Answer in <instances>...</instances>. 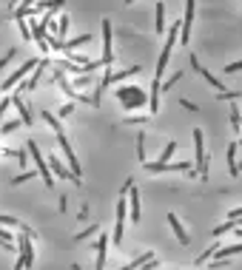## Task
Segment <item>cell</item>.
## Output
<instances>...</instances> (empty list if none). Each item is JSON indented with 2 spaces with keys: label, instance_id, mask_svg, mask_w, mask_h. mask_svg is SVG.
<instances>
[{
  "label": "cell",
  "instance_id": "1",
  "mask_svg": "<svg viewBox=\"0 0 242 270\" xmlns=\"http://www.w3.org/2000/svg\"><path fill=\"white\" fill-rule=\"evenodd\" d=\"M114 97L126 111H137V108H145L148 105V91L140 89V86H131V83H120Z\"/></svg>",
  "mask_w": 242,
  "mask_h": 270
},
{
  "label": "cell",
  "instance_id": "2",
  "mask_svg": "<svg viewBox=\"0 0 242 270\" xmlns=\"http://www.w3.org/2000/svg\"><path fill=\"white\" fill-rule=\"evenodd\" d=\"M194 162H196V171H199V182L208 180V157H205V134L202 128H194Z\"/></svg>",
  "mask_w": 242,
  "mask_h": 270
},
{
  "label": "cell",
  "instance_id": "3",
  "mask_svg": "<svg viewBox=\"0 0 242 270\" xmlns=\"http://www.w3.org/2000/svg\"><path fill=\"white\" fill-rule=\"evenodd\" d=\"M32 242H35V239L29 236L26 230H20V239H17V253H20V256H17V262H14L17 270L35 265V248H32Z\"/></svg>",
  "mask_w": 242,
  "mask_h": 270
},
{
  "label": "cell",
  "instance_id": "4",
  "mask_svg": "<svg viewBox=\"0 0 242 270\" xmlns=\"http://www.w3.org/2000/svg\"><path fill=\"white\" fill-rule=\"evenodd\" d=\"M37 63H40V60H37V57H32V60H26L23 66H17V68L12 71V74H9V77L3 80V91L17 89V86H20V83H23V80H26V77H29V74H32V71L37 68Z\"/></svg>",
  "mask_w": 242,
  "mask_h": 270
},
{
  "label": "cell",
  "instance_id": "5",
  "mask_svg": "<svg viewBox=\"0 0 242 270\" xmlns=\"http://www.w3.org/2000/svg\"><path fill=\"white\" fill-rule=\"evenodd\" d=\"M29 154H32V159H35L37 174L43 177V185H46V188H54V174H51V168H48V159L40 154L37 142H29Z\"/></svg>",
  "mask_w": 242,
  "mask_h": 270
},
{
  "label": "cell",
  "instance_id": "6",
  "mask_svg": "<svg viewBox=\"0 0 242 270\" xmlns=\"http://www.w3.org/2000/svg\"><path fill=\"white\" fill-rule=\"evenodd\" d=\"M54 139H57L63 157H66V165L74 171V177H80V159H77V154H74V148L69 145V136H66V131H57V136H54Z\"/></svg>",
  "mask_w": 242,
  "mask_h": 270
},
{
  "label": "cell",
  "instance_id": "7",
  "mask_svg": "<svg viewBox=\"0 0 242 270\" xmlns=\"http://www.w3.org/2000/svg\"><path fill=\"white\" fill-rule=\"evenodd\" d=\"M143 168L148 174H171V171H188L191 159H180V162H143Z\"/></svg>",
  "mask_w": 242,
  "mask_h": 270
},
{
  "label": "cell",
  "instance_id": "8",
  "mask_svg": "<svg viewBox=\"0 0 242 270\" xmlns=\"http://www.w3.org/2000/svg\"><path fill=\"white\" fill-rule=\"evenodd\" d=\"M46 159H48V168H51V174H54L57 180H63V182H77V185H80V177H74V171H71L69 165L63 162V159H57L54 154H51V157H46Z\"/></svg>",
  "mask_w": 242,
  "mask_h": 270
},
{
  "label": "cell",
  "instance_id": "9",
  "mask_svg": "<svg viewBox=\"0 0 242 270\" xmlns=\"http://www.w3.org/2000/svg\"><path fill=\"white\" fill-rule=\"evenodd\" d=\"M114 63V29L111 20H103V66Z\"/></svg>",
  "mask_w": 242,
  "mask_h": 270
},
{
  "label": "cell",
  "instance_id": "10",
  "mask_svg": "<svg viewBox=\"0 0 242 270\" xmlns=\"http://www.w3.org/2000/svg\"><path fill=\"white\" fill-rule=\"evenodd\" d=\"M43 68H48V60H40L37 63V68L32 71V77H26L20 86H17V91H35L37 83H40V77H43Z\"/></svg>",
  "mask_w": 242,
  "mask_h": 270
},
{
  "label": "cell",
  "instance_id": "11",
  "mask_svg": "<svg viewBox=\"0 0 242 270\" xmlns=\"http://www.w3.org/2000/svg\"><path fill=\"white\" fill-rule=\"evenodd\" d=\"M12 105L17 108L20 120H23V125H32V123H35V114H32V108L23 102V97H20V94H14V97H12Z\"/></svg>",
  "mask_w": 242,
  "mask_h": 270
},
{
  "label": "cell",
  "instance_id": "12",
  "mask_svg": "<svg viewBox=\"0 0 242 270\" xmlns=\"http://www.w3.org/2000/svg\"><path fill=\"white\" fill-rule=\"evenodd\" d=\"M168 225H171L174 236H177V242H180V245H188V242H191V236H188V230H185V227H183V222L177 219V214H168Z\"/></svg>",
  "mask_w": 242,
  "mask_h": 270
},
{
  "label": "cell",
  "instance_id": "13",
  "mask_svg": "<svg viewBox=\"0 0 242 270\" xmlns=\"http://www.w3.org/2000/svg\"><path fill=\"white\" fill-rule=\"evenodd\" d=\"M108 242H111V239L105 236V233H100V239H97V262H94V268L97 270H103L105 268V253H108Z\"/></svg>",
  "mask_w": 242,
  "mask_h": 270
},
{
  "label": "cell",
  "instance_id": "14",
  "mask_svg": "<svg viewBox=\"0 0 242 270\" xmlns=\"http://www.w3.org/2000/svg\"><path fill=\"white\" fill-rule=\"evenodd\" d=\"M128 216H131V222H140V193L134 185L128 188Z\"/></svg>",
  "mask_w": 242,
  "mask_h": 270
},
{
  "label": "cell",
  "instance_id": "15",
  "mask_svg": "<svg viewBox=\"0 0 242 270\" xmlns=\"http://www.w3.org/2000/svg\"><path fill=\"white\" fill-rule=\"evenodd\" d=\"M140 71H143V68L140 66H128V68H120V71H111V86H120V83H126L128 77H137Z\"/></svg>",
  "mask_w": 242,
  "mask_h": 270
},
{
  "label": "cell",
  "instance_id": "16",
  "mask_svg": "<svg viewBox=\"0 0 242 270\" xmlns=\"http://www.w3.org/2000/svg\"><path fill=\"white\" fill-rule=\"evenodd\" d=\"M237 253H242V239L234 242V245H225V248H214L211 259H228V256H237Z\"/></svg>",
  "mask_w": 242,
  "mask_h": 270
},
{
  "label": "cell",
  "instance_id": "17",
  "mask_svg": "<svg viewBox=\"0 0 242 270\" xmlns=\"http://www.w3.org/2000/svg\"><path fill=\"white\" fill-rule=\"evenodd\" d=\"M154 29L157 34H165V3H157V9H154Z\"/></svg>",
  "mask_w": 242,
  "mask_h": 270
},
{
  "label": "cell",
  "instance_id": "18",
  "mask_svg": "<svg viewBox=\"0 0 242 270\" xmlns=\"http://www.w3.org/2000/svg\"><path fill=\"white\" fill-rule=\"evenodd\" d=\"M237 142H231L228 145V174L231 177H240V165H237Z\"/></svg>",
  "mask_w": 242,
  "mask_h": 270
},
{
  "label": "cell",
  "instance_id": "19",
  "mask_svg": "<svg viewBox=\"0 0 242 270\" xmlns=\"http://www.w3.org/2000/svg\"><path fill=\"white\" fill-rule=\"evenodd\" d=\"M40 120H43V123H46L48 128L54 131V134H57V131H63V125H60V117H57V114H51V111H43V114H40Z\"/></svg>",
  "mask_w": 242,
  "mask_h": 270
},
{
  "label": "cell",
  "instance_id": "20",
  "mask_svg": "<svg viewBox=\"0 0 242 270\" xmlns=\"http://www.w3.org/2000/svg\"><path fill=\"white\" fill-rule=\"evenodd\" d=\"M0 157H9V159H17L20 165H26V151H12V148H0Z\"/></svg>",
  "mask_w": 242,
  "mask_h": 270
},
{
  "label": "cell",
  "instance_id": "21",
  "mask_svg": "<svg viewBox=\"0 0 242 270\" xmlns=\"http://www.w3.org/2000/svg\"><path fill=\"white\" fill-rule=\"evenodd\" d=\"M154 259V250H145L143 256H137V259H131L128 262V270H137V268H145V262Z\"/></svg>",
  "mask_w": 242,
  "mask_h": 270
},
{
  "label": "cell",
  "instance_id": "22",
  "mask_svg": "<svg viewBox=\"0 0 242 270\" xmlns=\"http://www.w3.org/2000/svg\"><path fill=\"white\" fill-rule=\"evenodd\" d=\"M69 14H60L57 17V37L60 40H66V34H69Z\"/></svg>",
  "mask_w": 242,
  "mask_h": 270
},
{
  "label": "cell",
  "instance_id": "23",
  "mask_svg": "<svg viewBox=\"0 0 242 270\" xmlns=\"http://www.w3.org/2000/svg\"><path fill=\"white\" fill-rule=\"evenodd\" d=\"M174 154H177V142L171 139V142H168V145H165V148L160 151V159H157V162H171Z\"/></svg>",
  "mask_w": 242,
  "mask_h": 270
},
{
  "label": "cell",
  "instance_id": "24",
  "mask_svg": "<svg viewBox=\"0 0 242 270\" xmlns=\"http://www.w3.org/2000/svg\"><path fill=\"white\" fill-rule=\"evenodd\" d=\"M231 125H234V131H237V134L242 131V111L237 108V105L231 108Z\"/></svg>",
  "mask_w": 242,
  "mask_h": 270
},
{
  "label": "cell",
  "instance_id": "25",
  "mask_svg": "<svg viewBox=\"0 0 242 270\" xmlns=\"http://www.w3.org/2000/svg\"><path fill=\"white\" fill-rule=\"evenodd\" d=\"M180 77H183V71H177V74H171L168 80H162V83H160V91H171L174 86L180 83Z\"/></svg>",
  "mask_w": 242,
  "mask_h": 270
},
{
  "label": "cell",
  "instance_id": "26",
  "mask_svg": "<svg viewBox=\"0 0 242 270\" xmlns=\"http://www.w3.org/2000/svg\"><path fill=\"white\" fill-rule=\"evenodd\" d=\"M20 125H23V120L17 117V120H9V123H0V131H3V134H12V131H17Z\"/></svg>",
  "mask_w": 242,
  "mask_h": 270
},
{
  "label": "cell",
  "instance_id": "27",
  "mask_svg": "<svg viewBox=\"0 0 242 270\" xmlns=\"http://www.w3.org/2000/svg\"><path fill=\"white\" fill-rule=\"evenodd\" d=\"M0 225H6V227H20L23 222L17 219V216H9V214H0Z\"/></svg>",
  "mask_w": 242,
  "mask_h": 270
},
{
  "label": "cell",
  "instance_id": "28",
  "mask_svg": "<svg viewBox=\"0 0 242 270\" xmlns=\"http://www.w3.org/2000/svg\"><path fill=\"white\" fill-rule=\"evenodd\" d=\"M35 174H37V168H32V171H23V174H17V177L12 180V185H23V182H29L32 177H35Z\"/></svg>",
  "mask_w": 242,
  "mask_h": 270
},
{
  "label": "cell",
  "instance_id": "29",
  "mask_svg": "<svg viewBox=\"0 0 242 270\" xmlns=\"http://www.w3.org/2000/svg\"><path fill=\"white\" fill-rule=\"evenodd\" d=\"M137 159L145 162V134H137Z\"/></svg>",
  "mask_w": 242,
  "mask_h": 270
},
{
  "label": "cell",
  "instance_id": "30",
  "mask_svg": "<svg viewBox=\"0 0 242 270\" xmlns=\"http://www.w3.org/2000/svg\"><path fill=\"white\" fill-rule=\"evenodd\" d=\"M17 29H20V37H23L26 43H29V40H32V29H29L26 17H23V20H17Z\"/></svg>",
  "mask_w": 242,
  "mask_h": 270
},
{
  "label": "cell",
  "instance_id": "31",
  "mask_svg": "<svg viewBox=\"0 0 242 270\" xmlns=\"http://www.w3.org/2000/svg\"><path fill=\"white\" fill-rule=\"evenodd\" d=\"M242 97V91H217V100H240Z\"/></svg>",
  "mask_w": 242,
  "mask_h": 270
},
{
  "label": "cell",
  "instance_id": "32",
  "mask_svg": "<svg viewBox=\"0 0 242 270\" xmlns=\"http://www.w3.org/2000/svg\"><path fill=\"white\" fill-rule=\"evenodd\" d=\"M214 248H217V245H211L208 250H202V256H199V259L194 262V268H202V265H205V262L211 259V256H214Z\"/></svg>",
  "mask_w": 242,
  "mask_h": 270
},
{
  "label": "cell",
  "instance_id": "33",
  "mask_svg": "<svg viewBox=\"0 0 242 270\" xmlns=\"http://www.w3.org/2000/svg\"><path fill=\"white\" fill-rule=\"evenodd\" d=\"M234 225H237V222H234V219H228V222H225V225L214 227V239H217V236H222V233H228V230H234Z\"/></svg>",
  "mask_w": 242,
  "mask_h": 270
},
{
  "label": "cell",
  "instance_id": "34",
  "mask_svg": "<svg viewBox=\"0 0 242 270\" xmlns=\"http://www.w3.org/2000/svg\"><path fill=\"white\" fill-rule=\"evenodd\" d=\"M97 230H100V225H92V227H86V230H80V233H77V242H83V239H89V236H94V233H97Z\"/></svg>",
  "mask_w": 242,
  "mask_h": 270
},
{
  "label": "cell",
  "instance_id": "35",
  "mask_svg": "<svg viewBox=\"0 0 242 270\" xmlns=\"http://www.w3.org/2000/svg\"><path fill=\"white\" fill-rule=\"evenodd\" d=\"M123 123H126V125H145V123H148V114H143V117H126Z\"/></svg>",
  "mask_w": 242,
  "mask_h": 270
},
{
  "label": "cell",
  "instance_id": "36",
  "mask_svg": "<svg viewBox=\"0 0 242 270\" xmlns=\"http://www.w3.org/2000/svg\"><path fill=\"white\" fill-rule=\"evenodd\" d=\"M9 105H12V97H0V123H3V117L9 111Z\"/></svg>",
  "mask_w": 242,
  "mask_h": 270
},
{
  "label": "cell",
  "instance_id": "37",
  "mask_svg": "<svg viewBox=\"0 0 242 270\" xmlns=\"http://www.w3.org/2000/svg\"><path fill=\"white\" fill-rule=\"evenodd\" d=\"M14 54H17V48H9V51H6V57H0V71H3V68L12 63V57H14Z\"/></svg>",
  "mask_w": 242,
  "mask_h": 270
},
{
  "label": "cell",
  "instance_id": "38",
  "mask_svg": "<svg viewBox=\"0 0 242 270\" xmlns=\"http://www.w3.org/2000/svg\"><path fill=\"white\" fill-rule=\"evenodd\" d=\"M237 71H242V60H234L225 66V74H237Z\"/></svg>",
  "mask_w": 242,
  "mask_h": 270
},
{
  "label": "cell",
  "instance_id": "39",
  "mask_svg": "<svg viewBox=\"0 0 242 270\" xmlns=\"http://www.w3.org/2000/svg\"><path fill=\"white\" fill-rule=\"evenodd\" d=\"M69 114H74V102H66V105L57 111V117H69Z\"/></svg>",
  "mask_w": 242,
  "mask_h": 270
},
{
  "label": "cell",
  "instance_id": "40",
  "mask_svg": "<svg viewBox=\"0 0 242 270\" xmlns=\"http://www.w3.org/2000/svg\"><path fill=\"white\" fill-rule=\"evenodd\" d=\"M0 242H9V245H14V236L6 230V227H0Z\"/></svg>",
  "mask_w": 242,
  "mask_h": 270
},
{
  "label": "cell",
  "instance_id": "41",
  "mask_svg": "<svg viewBox=\"0 0 242 270\" xmlns=\"http://www.w3.org/2000/svg\"><path fill=\"white\" fill-rule=\"evenodd\" d=\"M237 216H242V205H237V208H231L228 219H237Z\"/></svg>",
  "mask_w": 242,
  "mask_h": 270
},
{
  "label": "cell",
  "instance_id": "42",
  "mask_svg": "<svg viewBox=\"0 0 242 270\" xmlns=\"http://www.w3.org/2000/svg\"><path fill=\"white\" fill-rule=\"evenodd\" d=\"M180 105H183V108H188V111H199V108H196L194 102H188V100H183V102H180Z\"/></svg>",
  "mask_w": 242,
  "mask_h": 270
},
{
  "label": "cell",
  "instance_id": "43",
  "mask_svg": "<svg viewBox=\"0 0 242 270\" xmlns=\"http://www.w3.org/2000/svg\"><path fill=\"white\" fill-rule=\"evenodd\" d=\"M234 236H237V239H242V227H240V225H234Z\"/></svg>",
  "mask_w": 242,
  "mask_h": 270
},
{
  "label": "cell",
  "instance_id": "44",
  "mask_svg": "<svg viewBox=\"0 0 242 270\" xmlns=\"http://www.w3.org/2000/svg\"><path fill=\"white\" fill-rule=\"evenodd\" d=\"M123 3H126V6H131V3H134V0H123Z\"/></svg>",
  "mask_w": 242,
  "mask_h": 270
},
{
  "label": "cell",
  "instance_id": "45",
  "mask_svg": "<svg viewBox=\"0 0 242 270\" xmlns=\"http://www.w3.org/2000/svg\"><path fill=\"white\" fill-rule=\"evenodd\" d=\"M237 145H242V136H240V139H237Z\"/></svg>",
  "mask_w": 242,
  "mask_h": 270
}]
</instances>
